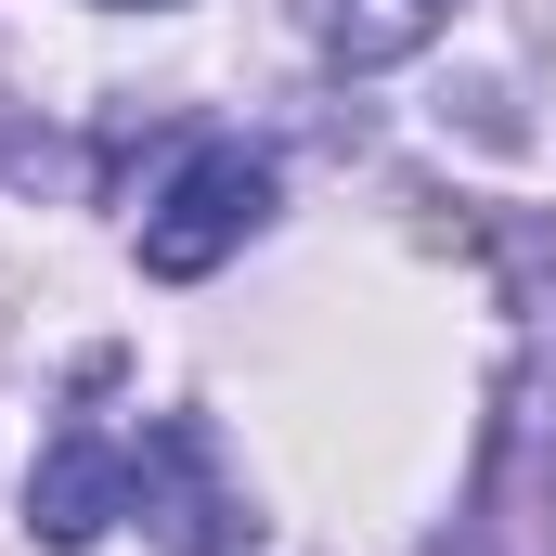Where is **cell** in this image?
I'll use <instances>...</instances> for the list:
<instances>
[{
    "label": "cell",
    "instance_id": "obj_5",
    "mask_svg": "<svg viewBox=\"0 0 556 556\" xmlns=\"http://www.w3.org/2000/svg\"><path fill=\"white\" fill-rule=\"evenodd\" d=\"M104 13H155V0H104Z\"/></svg>",
    "mask_w": 556,
    "mask_h": 556
},
{
    "label": "cell",
    "instance_id": "obj_2",
    "mask_svg": "<svg viewBox=\"0 0 556 556\" xmlns=\"http://www.w3.org/2000/svg\"><path fill=\"white\" fill-rule=\"evenodd\" d=\"M260 220H273V155H247V142H194L181 181L142 207V273H155V285H207Z\"/></svg>",
    "mask_w": 556,
    "mask_h": 556
},
{
    "label": "cell",
    "instance_id": "obj_4",
    "mask_svg": "<svg viewBox=\"0 0 556 556\" xmlns=\"http://www.w3.org/2000/svg\"><path fill=\"white\" fill-rule=\"evenodd\" d=\"M440 26H453V0H311V52H324V65H350V78L415 65Z\"/></svg>",
    "mask_w": 556,
    "mask_h": 556
},
{
    "label": "cell",
    "instance_id": "obj_1",
    "mask_svg": "<svg viewBox=\"0 0 556 556\" xmlns=\"http://www.w3.org/2000/svg\"><path fill=\"white\" fill-rule=\"evenodd\" d=\"M130 518H142L168 556H247V544H260L247 479L220 466V440H207L194 415H155V427L130 440Z\"/></svg>",
    "mask_w": 556,
    "mask_h": 556
},
{
    "label": "cell",
    "instance_id": "obj_3",
    "mask_svg": "<svg viewBox=\"0 0 556 556\" xmlns=\"http://www.w3.org/2000/svg\"><path fill=\"white\" fill-rule=\"evenodd\" d=\"M104 518H130V453H117V440H91V427H65V440L39 453V479H26V531L78 556Z\"/></svg>",
    "mask_w": 556,
    "mask_h": 556
}]
</instances>
